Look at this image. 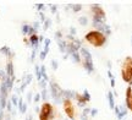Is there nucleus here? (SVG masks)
<instances>
[{
  "label": "nucleus",
  "mask_w": 132,
  "mask_h": 120,
  "mask_svg": "<svg viewBox=\"0 0 132 120\" xmlns=\"http://www.w3.org/2000/svg\"><path fill=\"white\" fill-rule=\"evenodd\" d=\"M19 97L16 96V94H12L11 96V103H12V106H15V107H17L19 106Z\"/></svg>",
  "instance_id": "obj_25"
},
{
  "label": "nucleus",
  "mask_w": 132,
  "mask_h": 120,
  "mask_svg": "<svg viewBox=\"0 0 132 120\" xmlns=\"http://www.w3.org/2000/svg\"><path fill=\"white\" fill-rule=\"evenodd\" d=\"M32 78H33V76L31 75V74H27V75H24V76H23V80H22V85H21V87H20V91L23 92L24 88H26V87H27L29 83H31Z\"/></svg>",
  "instance_id": "obj_8"
},
{
  "label": "nucleus",
  "mask_w": 132,
  "mask_h": 120,
  "mask_svg": "<svg viewBox=\"0 0 132 120\" xmlns=\"http://www.w3.org/2000/svg\"><path fill=\"white\" fill-rule=\"evenodd\" d=\"M32 27L36 29V31H38V29H39V27H40V22H39V21H36V22L33 23Z\"/></svg>",
  "instance_id": "obj_32"
},
{
  "label": "nucleus",
  "mask_w": 132,
  "mask_h": 120,
  "mask_svg": "<svg viewBox=\"0 0 132 120\" xmlns=\"http://www.w3.org/2000/svg\"><path fill=\"white\" fill-rule=\"evenodd\" d=\"M43 23H44V25H43V29H44V31H47V29L50 27V25H52V20H50V19H45V21H44Z\"/></svg>",
  "instance_id": "obj_24"
},
{
  "label": "nucleus",
  "mask_w": 132,
  "mask_h": 120,
  "mask_svg": "<svg viewBox=\"0 0 132 120\" xmlns=\"http://www.w3.org/2000/svg\"><path fill=\"white\" fill-rule=\"evenodd\" d=\"M40 75H42V78L48 81V75H47V69H45V65H40Z\"/></svg>",
  "instance_id": "obj_21"
},
{
  "label": "nucleus",
  "mask_w": 132,
  "mask_h": 120,
  "mask_svg": "<svg viewBox=\"0 0 132 120\" xmlns=\"http://www.w3.org/2000/svg\"><path fill=\"white\" fill-rule=\"evenodd\" d=\"M6 76L7 77H15V70H14V64L10 60L6 64Z\"/></svg>",
  "instance_id": "obj_10"
},
{
  "label": "nucleus",
  "mask_w": 132,
  "mask_h": 120,
  "mask_svg": "<svg viewBox=\"0 0 132 120\" xmlns=\"http://www.w3.org/2000/svg\"><path fill=\"white\" fill-rule=\"evenodd\" d=\"M50 11H52L53 14H55L56 12V6L55 5H50Z\"/></svg>",
  "instance_id": "obj_39"
},
{
  "label": "nucleus",
  "mask_w": 132,
  "mask_h": 120,
  "mask_svg": "<svg viewBox=\"0 0 132 120\" xmlns=\"http://www.w3.org/2000/svg\"><path fill=\"white\" fill-rule=\"evenodd\" d=\"M0 53H3L4 55H6V57H9L10 59L14 58V52H11V49H10L7 45L1 47V48H0Z\"/></svg>",
  "instance_id": "obj_12"
},
{
  "label": "nucleus",
  "mask_w": 132,
  "mask_h": 120,
  "mask_svg": "<svg viewBox=\"0 0 132 120\" xmlns=\"http://www.w3.org/2000/svg\"><path fill=\"white\" fill-rule=\"evenodd\" d=\"M75 98H76V101H77V104H78L80 107H85L86 106V103H87V102L85 101V98L81 96V94H77V93H76Z\"/></svg>",
  "instance_id": "obj_17"
},
{
  "label": "nucleus",
  "mask_w": 132,
  "mask_h": 120,
  "mask_svg": "<svg viewBox=\"0 0 132 120\" xmlns=\"http://www.w3.org/2000/svg\"><path fill=\"white\" fill-rule=\"evenodd\" d=\"M57 47H59V49H60L61 53L65 54L66 53V48H67V42L64 41V39H60V41H57Z\"/></svg>",
  "instance_id": "obj_14"
},
{
  "label": "nucleus",
  "mask_w": 132,
  "mask_h": 120,
  "mask_svg": "<svg viewBox=\"0 0 132 120\" xmlns=\"http://www.w3.org/2000/svg\"><path fill=\"white\" fill-rule=\"evenodd\" d=\"M45 57H47V53H45L44 50H42V52L39 53V59H40L42 61H44V59H45Z\"/></svg>",
  "instance_id": "obj_30"
},
{
  "label": "nucleus",
  "mask_w": 132,
  "mask_h": 120,
  "mask_svg": "<svg viewBox=\"0 0 132 120\" xmlns=\"http://www.w3.org/2000/svg\"><path fill=\"white\" fill-rule=\"evenodd\" d=\"M69 7H72V10H73V12H78L81 9H82V5L81 4H76V5H70Z\"/></svg>",
  "instance_id": "obj_28"
},
{
  "label": "nucleus",
  "mask_w": 132,
  "mask_h": 120,
  "mask_svg": "<svg viewBox=\"0 0 132 120\" xmlns=\"http://www.w3.org/2000/svg\"><path fill=\"white\" fill-rule=\"evenodd\" d=\"M98 114V109L95 108V109H90V116H95Z\"/></svg>",
  "instance_id": "obj_37"
},
{
  "label": "nucleus",
  "mask_w": 132,
  "mask_h": 120,
  "mask_svg": "<svg viewBox=\"0 0 132 120\" xmlns=\"http://www.w3.org/2000/svg\"><path fill=\"white\" fill-rule=\"evenodd\" d=\"M49 90H50V94H52V98L55 101L56 104H60L64 102V98H62V90L61 87L57 85L55 81H50L49 82Z\"/></svg>",
  "instance_id": "obj_3"
},
{
  "label": "nucleus",
  "mask_w": 132,
  "mask_h": 120,
  "mask_svg": "<svg viewBox=\"0 0 132 120\" xmlns=\"http://www.w3.org/2000/svg\"><path fill=\"white\" fill-rule=\"evenodd\" d=\"M31 99H32V92H29L28 94H27V101L31 102Z\"/></svg>",
  "instance_id": "obj_42"
},
{
  "label": "nucleus",
  "mask_w": 132,
  "mask_h": 120,
  "mask_svg": "<svg viewBox=\"0 0 132 120\" xmlns=\"http://www.w3.org/2000/svg\"><path fill=\"white\" fill-rule=\"evenodd\" d=\"M85 39L92 45H94V47H102L105 43V41H106L105 36L103 33L98 32V31H89L85 36Z\"/></svg>",
  "instance_id": "obj_1"
},
{
  "label": "nucleus",
  "mask_w": 132,
  "mask_h": 120,
  "mask_svg": "<svg viewBox=\"0 0 132 120\" xmlns=\"http://www.w3.org/2000/svg\"><path fill=\"white\" fill-rule=\"evenodd\" d=\"M57 66H59V65H57V61H56V60H52V67H53V70H56Z\"/></svg>",
  "instance_id": "obj_34"
},
{
  "label": "nucleus",
  "mask_w": 132,
  "mask_h": 120,
  "mask_svg": "<svg viewBox=\"0 0 132 120\" xmlns=\"http://www.w3.org/2000/svg\"><path fill=\"white\" fill-rule=\"evenodd\" d=\"M54 119V108L50 103H43L39 111V120H53Z\"/></svg>",
  "instance_id": "obj_5"
},
{
  "label": "nucleus",
  "mask_w": 132,
  "mask_h": 120,
  "mask_svg": "<svg viewBox=\"0 0 132 120\" xmlns=\"http://www.w3.org/2000/svg\"><path fill=\"white\" fill-rule=\"evenodd\" d=\"M80 55H81V61L83 64V67H85L87 71L89 72H93L94 71V66H93V59H92V54L89 53V50L86 48H82L80 49Z\"/></svg>",
  "instance_id": "obj_2"
},
{
  "label": "nucleus",
  "mask_w": 132,
  "mask_h": 120,
  "mask_svg": "<svg viewBox=\"0 0 132 120\" xmlns=\"http://www.w3.org/2000/svg\"><path fill=\"white\" fill-rule=\"evenodd\" d=\"M78 23L82 25V26H87L88 25V19L86 16H81V17H78Z\"/></svg>",
  "instance_id": "obj_23"
},
{
  "label": "nucleus",
  "mask_w": 132,
  "mask_h": 120,
  "mask_svg": "<svg viewBox=\"0 0 132 120\" xmlns=\"http://www.w3.org/2000/svg\"><path fill=\"white\" fill-rule=\"evenodd\" d=\"M76 97V92L71 91V90H64L62 91V98L64 99H72V98H75Z\"/></svg>",
  "instance_id": "obj_11"
},
{
  "label": "nucleus",
  "mask_w": 132,
  "mask_h": 120,
  "mask_svg": "<svg viewBox=\"0 0 132 120\" xmlns=\"http://www.w3.org/2000/svg\"><path fill=\"white\" fill-rule=\"evenodd\" d=\"M90 10H92V12H93V17H97L99 20H103L105 21V12H104V10L102 9V6L98 4H94L90 6Z\"/></svg>",
  "instance_id": "obj_7"
},
{
  "label": "nucleus",
  "mask_w": 132,
  "mask_h": 120,
  "mask_svg": "<svg viewBox=\"0 0 132 120\" xmlns=\"http://www.w3.org/2000/svg\"><path fill=\"white\" fill-rule=\"evenodd\" d=\"M108 101H109V107H110V109H114V108H115V102H114L113 92H108Z\"/></svg>",
  "instance_id": "obj_18"
},
{
  "label": "nucleus",
  "mask_w": 132,
  "mask_h": 120,
  "mask_svg": "<svg viewBox=\"0 0 132 120\" xmlns=\"http://www.w3.org/2000/svg\"><path fill=\"white\" fill-rule=\"evenodd\" d=\"M39 17H40V21H42V22H44V21H45V16H44V14H43V12H39Z\"/></svg>",
  "instance_id": "obj_40"
},
{
  "label": "nucleus",
  "mask_w": 132,
  "mask_h": 120,
  "mask_svg": "<svg viewBox=\"0 0 132 120\" xmlns=\"http://www.w3.org/2000/svg\"><path fill=\"white\" fill-rule=\"evenodd\" d=\"M55 38H56L57 41H60V39L62 38V34H61V32H60V31H57L56 33H55Z\"/></svg>",
  "instance_id": "obj_36"
},
{
  "label": "nucleus",
  "mask_w": 132,
  "mask_h": 120,
  "mask_svg": "<svg viewBox=\"0 0 132 120\" xmlns=\"http://www.w3.org/2000/svg\"><path fill=\"white\" fill-rule=\"evenodd\" d=\"M70 32H71V36H73V34H76V28H73V27H70Z\"/></svg>",
  "instance_id": "obj_41"
},
{
  "label": "nucleus",
  "mask_w": 132,
  "mask_h": 120,
  "mask_svg": "<svg viewBox=\"0 0 132 120\" xmlns=\"http://www.w3.org/2000/svg\"><path fill=\"white\" fill-rule=\"evenodd\" d=\"M26 120H32V115H28L27 118H26Z\"/></svg>",
  "instance_id": "obj_48"
},
{
  "label": "nucleus",
  "mask_w": 132,
  "mask_h": 120,
  "mask_svg": "<svg viewBox=\"0 0 132 120\" xmlns=\"http://www.w3.org/2000/svg\"><path fill=\"white\" fill-rule=\"evenodd\" d=\"M36 7H37V10L39 11V12H42V10L45 9V5H44V4H37V6H36Z\"/></svg>",
  "instance_id": "obj_31"
},
{
  "label": "nucleus",
  "mask_w": 132,
  "mask_h": 120,
  "mask_svg": "<svg viewBox=\"0 0 132 120\" xmlns=\"http://www.w3.org/2000/svg\"><path fill=\"white\" fill-rule=\"evenodd\" d=\"M131 42H132V38H131Z\"/></svg>",
  "instance_id": "obj_49"
},
{
  "label": "nucleus",
  "mask_w": 132,
  "mask_h": 120,
  "mask_svg": "<svg viewBox=\"0 0 132 120\" xmlns=\"http://www.w3.org/2000/svg\"><path fill=\"white\" fill-rule=\"evenodd\" d=\"M3 119H4V110L0 109V120H3Z\"/></svg>",
  "instance_id": "obj_44"
},
{
  "label": "nucleus",
  "mask_w": 132,
  "mask_h": 120,
  "mask_svg": "<svg viewBox=\"0 0 132 120\" xmlns=\"http://www.w3.org/2000/svg\"><path fill=\"white\" fill-rule=\"evenodd\" d=\"M82 97L85 98L86 102H89L90 101V94H89V92H88V90H85V91H83V94H82Z\"/></svg>",
  "instance_id": "obj_27"
},
{
  "label": "nucleus",
  "mask_w": 132,
  "mask_h": 120,
  "mask_svg": "<svg viewBox=\"0 0 132 120\" xmlns=\"http://www.w3.org/2000/svg\"><path fill=\"white\" fill-rule=\"evenodd\" d=\"M31 27H32V26H29V25H22V28H21V31H22V34H24V36H29Z\"/></svg>",
  "instance_id": "obj_20"
},
{
  "label": "nucleus",
  "mask_w": 132,
  "mask_h": 120,
  "mask_svg": "<svg viewBox=\"0 0 132 120\" xmlns=\"http://www.w3.org/2000/svg\"><path fill=\"white\" fill-rule=\"evenodd\" d=\"M119 108H120V113H119V115H118V119L119 120H122L123 116L127 114V109H126V108H125L123 106H120Z\"/></svg>",
  "instance_id": "obj_19"
},
{
  "label": "nucleus",
  "mask_w": 132,
  "mask_h": 120,
  "mask_svg": "<svg viewBox=\"0 0 132 120\" xmlns=\"http://www.w3.org/2000/svg\"><path fill=\"white\" fill-rule=\"evenodd\" d=\"M14 81H15V77H6V88H7V91H11L12 90V87H14Z\"/></svg>",
  "instance_id": "obj_16"
},
{
  "label": "nucleus",
  "mask_w": 132,
  "mask_h": 120,
  "mask_svg": "<svg viewBox=\"0 0 132 120\" xmlns=\"http://www.w3.org/2000/svg\"><path fill=\"white\" fill-rule=\"evenodd\" d=\"M110 81H111V87H115V78H111Z\"/></svg>",
  "instance_id": "obj_46"
},
{
  "label": "nucleus",
  "mask_w": 132,
  "mask_h": 120,
  "mask_svg": "<svg viewBox=\"0 0 132 120\" xmlns=\"http://www.w3.org/2000/svg\"><path fill=\"white\" fill-rule=\"evenodd\" d=\"M108 76L110 77V80H111V78H114V77H113V74H111V71H110V70L108 71Z\"/></svg>",
  "instance_id": "obj_45"
},
{
  "label": "nucleus",
  "mask_w": 132,
  "mask_h": 120,
  "mask_svg": "<svg viewBox=\"0 0 132 120\" xmlns=\"http://www.w3.org/2000/svg\"><path fill=\"white\" fill-rule=\"evenodd\" d=\"M122 120H125V119H122Z\"/></svg>",
  "instance_id": "obj_50"
},
{
  "label": "nucleus",
  "mask_w": 132,
  "mask_h": 120,
  "mask_svg": "<svg viewBox=\"0 0 132 120\" xmlns=\"http://www.w3.org/2000/svg\"><path fill=\"white\" fill-rule=\"evenodd\" d=\"M121 76L125 82H131L132 80V58L127 57L125 59V61L122 64V69H121Z\"/></svg>",
  "instance_id": "obj_4"
},
{
  "label": "nucleus",
  "mask_w": 132,
  "mask_h": 120,
  "mask_svg": "<svg viewBox=\"0 0 132 120\" xmlns=\"http://www.w3.org/2000/svg\"><path fill=\"white\" fill-rule=\"evenodd\" d=\"M39 101H40V93H36V96H34V103H38Z\"/></svg>",
  "instance_id": "obj_35"
},
{
  "label": "nucleus",
  "mask_w": 132,
  "mask_h": 120,
  "mask_svg": "<svg viewBox=\"0 0 132 120\" xmlns=\"http://www.w3.org/2000/svg\"><path fill=\"white\" fill-rule=\"evenodd\" d=\"M5 120H11V116H10V114H7V115L5 116Z\"/></svg>",
  "instance_id": "obj_47"
},
{
  "label": "nucleus",
  "mask_w": 132,
  "mask_h": 120,
  "mask_svg": "<svg viewBox=\"0 0 132 120\" xmlns=\"http://www.w3.org/2000/svg\"><path fill=\"white\" fill-rule=\"evenodd\" d=\"M34 71H36V76H37L38 82L42 81V75H40V66H39V65H36V66H34Z\"/></svg>",
  "instance_id": "obj_22"
},
{
  "label": "nucleus",
  "mask_w": 132,
  "mask_h": 120,
  "mask_svg": "<svg viewBox=\"0 0 132 120\" xmlns=\"http://www.w3.org/2000/svg\"><path fill=\"white\" fill-rule=\"evenodd\" d=\"M40 98H42L44 102L48 101V90H47V88L42 90V93H40Z\"/></svg>",
  "instance_id": "obj_26"
},
{
  "label": "nucleus",
  "mask_w": 132,
  "mask_h": 120,
  "mask_svg": "<svg viewBox=\"0 0 132 120\" xmlns=\"http://www.w3.org/2000/svg\"><path fill=\"white\" fill-rule=\"evenodd\" d=\"M62 104H64V110H65L66 115L71 120H75V107L72 104V102L70 99H64Z\"/></svg>",
  "instance_id": "obj_6"
},
{
  "label": "nucleus",
  "mask_w": 132,
  "mask_h": 120,
  "mask_svg": "<svg viewBox=\"0 0 132 120\" xmlns=\"http://www.w3.org/2000/svg\"><path fill=\"white\" fill-rule=\"evenodd\" d=\"M89 113H90V109H89V108H85L82 114H83V115H87V116H88V114H89Z\"/></svg>",
  "instance_id": "obj_38"
},
{
  "label": "nucleus",
  "mask_w": 132,
  "mask_h": 120,
  "mask_svg": "<svg viewBox=\"0 0 132 120\" xmlns=\"http://www.w3.org/2000/svg\"><path fill=\"white\" fill-rule=\"evenodd\" d=\"M17 107H19L20 113L24 114V113L27 111V103H24L22 98H20V99H19V106H17Z\"/></svg>",
  "instance_id": "obj_13"
},
{
  "label": "nucleus",
  "mask_w": 132,
  "mask_h": 120,
  "mask_svg": "<svg viewBox=\"0 0 132 120\" xmlns=\"http://www.w3.org/2000/svg\"><path fill=\"white\" fill-rule=\"evenodd\" d=\"M69 57H71V59H72V61L76 62V64H78V62H81V55L78 52H72V53H70V55Z\"/></svg>",
  "instance_id": "obj_15"
},
{
  "label": "nucleus",
  "mask_w": 132,
  "mask_h": 120,
  "mask_svg": "<svg viewBox=\"0 0 132 120\" xmlns=\"http://www.w3.org/2000/svg\"><path fill=\"white\" fill-rule=\"evenodd\" d=\"M126 106L132 111V88L130 86L126 90Z\"/></svg>",
  "instance_id": "obj_9"
},
{
  "label": "nucleus",
  "mask_w": 132,
  "mask_h": 120,
  "mask_svg": "<svg viewBox=\"0 0 132 120\" xmlns=\"http://www.w3.org/2000/svg\"><path fill=\"white\" fill-rule=\"evenodd\" d=\"M39 86L42 87V90H44V88L47 87V81H45V80H43V78H42V81H39Z\"/></svg>",
  "instance_id": "obj_33"
},
{
  "label": "nucleus",
  "mask_w": 132,
  "mask_h": 120,
  "mask_svg": "<svg viewBox=\"0 0 132 120\" xmlns=\"http://www.w3.org/2000/svg\"><path fill=\"white\" fill-rule=\"evenodd\" d=\"M6 108H7V111H9V113L12 111V103H11V101L6 102Z\"/></svg>",
  "instance_id": "obj_29"
},
{
  "label": "nucleus",
  "mask_w": 132,
  "mask_h": 120,
  "mask_svg": "<svg viewBox=\"0 0 132 120\" xmlns=\"http://www.w3.org/2000/svg\"><path fill=\"white\" fill-rule=\"evenodd\" d=\"M81 120H89V119H88V116H87V115H83V114H81Z\"/></svg>",
  "instance_id": "obj_43"
}]
</instances>
